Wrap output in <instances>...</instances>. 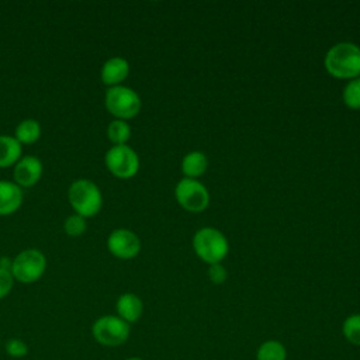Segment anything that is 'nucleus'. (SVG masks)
<instances>
[{
	"label": "nucleus",
	"mask_w": 360,
	"mask_h": 360,
	"mask_svg": "<svg viewBox=\"0 0 360 360\" xmlns=\"http://www.w3.org/2000/svg\"><path fill=\"white\" fill-rule=\"evenodd\" d=\"M22 190L14 181L0 180V215L14 214L22 204Z\"/></svg>",
	"instance_id": "f8f14e48"
},
{
	"label": "nucleus",
	"mask_w": 360,
	"mask_h": 360,
	"mask_svg": "<svg viewBox=\"0 0 360 360\" xmlns=\"http://www.w3.org/2000/svg\"><path fill=\"white\" fill-rule=\"evenodd\" d=\"M46 270V257L38 249H25L20 252L11 262V274L14 280L31 284L39 280Z\"/></svg>",
	"instance_id": "39448f33"
},
{
	"label": "nucleus",
	"mask_w": 360,
	"mask_h": 360,
	"mask_svg": "<svg viewBox=\"0 0 360 360\" xmlns=\"http://www.w3.org/2000/svg\"><path fill=\"white\" fill-rule=\"evenodd\" d=\"M4 349H6V353L10 357H14V359H21V357H25L28 354L27 343L22 339H18V338L8 339L6 342Z\"/></svg>",
	"instance_id": "4be33fe9"
},
{
	"label": "nucleus",
	"mask_w": 360,
	"mask_h": 360,
	"mask_svg": "<svg viewBox=\"0 0 360 360\" xmlns=\"http://www.w3.org/2000/svg\"><path fill=\"white\" fill-rule=\"evenodd\" d=\"M125 360H143V359H141V357H128Z\"/></svg>",
	"instance_id": "a878e982"
},
{
	"label": "nucleus",
	"mask_w": 360,
	"mask_h": 360,
	"mask_svg": "<svg viewBox=\"0 0 360 360\" xmlns=\"http://www.w3.org/2000/svg\"><path fill=\"white\" fill-rule=\"evenodd\" d=\"M104 104L107 111L115 117V120H129L138 115L142 107L141 97L135 90L128 86L108 87L104 96Z\"/></svg>",
	"instance_id": "20e7f679"
},
{
	"label": "nucleus",
	"mask_w": 360,
	"mask_h": 360,
	"mask_svg": "<svg viewBox=\"0 0 360 360\" xmlns=\"http://www.w3.org/2000/svg\"><path fill=\"white\" fill-rule=\"evenodd\" d=\"M107 136L112 145H127L131 138V127L124 120H112L107 127Z\"/></svg>",
	"instance_id": "a211bd4d"
},
{
	"label": "nucleus",
	"mask_w": 360,
	"mask_h": 360,
	"mask_svg": "<svg viewBox=\"0 0 360 360\" xmlns=\"http://www.w3.org/2000/svg\"><path fill=\"white\" fill-rule=\"evenodd\" d=\"M108 172L118 179H131L139 170L138 153L128 145H112L104 156Z\"/></svg>",
	"instance_id": "0eeeda50"
},
{
	"label": "nucleus",
	"mask_w": 360,
	"mask_h": 360,
	"mask_svg": "<svg viewBox=\"0 0 360 360\" xmlns=\"http://www.w3.org/2000/svg\"><path fill=\"white\" fill-rule=\"evenodd\" d=\"M22 146L10 135H0V167H10L21 159Z\"/></svg>",
	"instance_id": "2eb2a0df"
},
{
	"label": "nucleus",
	"mask_w": 360,
	"mask_h": 360,
	"mask_svg": "<svg viewBox=\"0 0 360 360\" xmlns=\"http://www.w3.org/2000/svg\"><path fill=\"white\" fill-rule=\"evenodd\" d=\"M174 197L179 205L188 212H202L210 205V193L197 179L183 177L176 184Z\"/></svg>",
	"instance_id": "6e6552de"
},
{
	"label": "nucleus",
	"mask_w": 360,
	"mask_h": 360,
	"mask_svg": "<svg viewBox=\"0 0 360 360\" xmlns=\"http://www.w3.org/2000/svg\"><path fill=\"white\" fill-rule=\"evenodd\" d=\"M256 360H287V349L280 340H264L256 350Z\"/></svg>",
	"instance_id": "f3484780"
},
{
	"label": "nucleus",
	"mask_w": 360,
	"mask_h": 360,
	"mask_svg": "<svg viewBox=\"0 0 360 360\" xmlns=\"http://www.w3.org/2000/svg\"><path fill=\"white\" fill-rule=\"evenodd\" d=\"M208 278H210L214 284H222V283L228 278L226 269H225L221 263L210 264V269H208Z\"/></svg>",
	"instance_id": "b1692460"
},
{
	"label": "nucleus",
	"mask_w": 360,
	"mask_h": 360,
	"mask_svg": "<svg viewBox=\"0 0 360 360\" xmlns=\"http://www.w3.org/2000/svg\"><path fill=\"white\" fill-rule=\"evenodd\" d=\"M87 228L86 224V218L79 215V214H72L69 215L65 222H63V231L69 235V236H80L84 233Z\"/></svg>",
	"instance_id": "412c9836"
},
{
	"label": "nucleus",
	"mask_w": 360,
	"mask_h": 360,
	"mask_svg": "<svg viewBox=\"0 0 360 360\" xmlns=\"http://www.w3.org/2000/svg\"><path fill=\"white\" fill-rule=\"evenodd\" d=\"M323 63L335 79L360 77V46L353 42H338L328 49Z\"/></svg>",
	"instance_id": "f257e3e1"
},
{
	"label": "nucleus",
	"mask_w": 360,
	"mask_h": 360,
	"mask_svg": "<svg viewBox=\"0 0 360 360\" xmlns=\"http://www.w3.org/2000/svg\"><path fill=\"white\" fill-rule=\"evenodd\" d=\"M42 170V162L37 156H21V159L14 165V183L20 187H31L39 181Z\"/></svg>",
	"instance_id": "9d476101"
},
{
	"label": "nucleus",
	"mask_w": 360,
	"mask_h": 360,
	"mask_svg": "<svg viewBox=\"0 0 360 360\" xmlns=\"http://www.w3.org/2000/svg\"><path fill=\"white\" fill-rule=\"evenodd\" d=\"M68 200L75 210L84 218L97 215L103 207V195L96 183L89 179H77L72 181L68 190Z\"/></svg>",
	"instance_id": "f03ea898"
},
{
	"label": "nucleus",
	"mask_w": 360,
	"mask_h": 360,
	"mask_svg": "<svg viewBox=\"0 0 360 360\" xmlns=\"http://www.w3.org/2000/svg\"><path fill=\"white\" fill-rule=\"evenodd\" d=\"M342 100L346 107L360 110V77L349 80L342 93Z\"/></svg>",
	"instance_id": "aec40b11"
},
{
	"label": "nucleus",
	"mask_w": 360,
	"mask_h": 360,
	"mask_svg": "<svg viewBox=\"0 0 360 360\" xmlns=\"http://www.w3.org/2000/svg\"><path fill=\"white\" fill-rule=\"evenodd\" d=\"M342 333L349 343L360 346V314H352L343 321Z\"/></svg>",
	"instance_id": "6ab92c4d"
},
{
	"label": "nucleus",
	"mask_w": 360,
	"mask_h": 360,
	"mask_svg": "<svg viewBox=\"0 0 360 360\" xmlns=\"http://www.w3.org/2000/svg\"><path fill=\"white\" fill-rule=\"evenodd\" d=\"M207 169H208V159L205 153L200 150L188 152L181 159V172L187 179H197L202 176Z\"/></svg>",
	"instance_id": "4468645a"
},
{
	"label": "nucleus",
	"mask_w": 360,
	"mask_h": 360,
	"mask_svg": "<svg viewBox=\"0 0 360 360\" xmlns=\"http://www.w3.org/2000/svg\"><path fill=\"white\" fill-rule=\"evenodd\" d=\"M11 262H13V260H10L8 257L3 256V257H0V267H1V269H6V270H10V269H11Z\"/></svg>",
	"instance_id": "393cba45"
},
{
	"label": "nucleus",
	"mask_w": 360,
	"mask_h": 360,
	"mask_svg": "<svg viewBox=\"0 0 360 360\" xmlns=\"http://www.w3.org/2000/svg\"><path fill=\"white\" fill-rule=\"evenodd\" d=\"M14 285V277L10 270L0 267V300L7 297Z\"/></svg>",
	"instance_id": "5701e85b"
},
{
	"label": "nucleus",
	"mask_w": 360,
	"mask_h": 360,
	"mask_svg": "<svg viewBox=\"0 0 360 360\" xmlns=\"http://www.w3.org/2000/svg\"><path fill=\"white\" fill-rule=\"evenodd\" d=\"M129 323L118 315H103L97 318L91 326V335L97 343L107 347H117L129 338Z\"/></svg>",
	"instance_id": "423d86ee"
},
{
	"label": "nucleus",
	"mask_w": 360,
	"mask_h": 360,
	"mask_svg": "<svg viewBox=\"0 0 360 360\" xmlns=\"http://www.w3.org/2000/svg\"><path fill=\"white\" fill-rule=\"evenodd\" d=\"M129 75V63L121 56H112L107 59L101 66V82L105 86H120Z\"/></svg>",
	"instance_id": "9b49d317"
},
{
	"label": "nucleus",
	"mask_w": 360,
	"mask_h": 360,
	"mask_svg": "<svg viewBox=\"0 0 360 360\" xmlns=\"http://www.w3.org/2000/svg\"><path fill=\"white\" fill-rule=\"evenodd\" d=\"M108 252L122 260H129L138 256L141 252V240L138 235L129 229H114L107 238Z\"/></svg>",
	"instance_id": "1a4fd4ad"
},
{
	"label": "nucleus",
	"mask_w": 360,
	"mask_h": 360,
	"mask_svg": "<svg viewBox=\"0 0 360 360\" xmlns=\"http://www.w3.org/2000/svg\"><path fill=\"white\" fill-rule=\"evenodd\" d=\"M41 136V125L37 120L32 118H27L22 120L21 122H18V125L15 127V132H14V138L22 145H28V143H34L39 139Z\"/></svg>",
	"instance_id": "dca6fc26"
},
{
	"label": "nucleus",
	"mask_w": 360,
	"mask_h": 360,
	"mask_svg": "<svg viewBox=\"0 0 360 360\" xmlns=\"http://www.w3.org/2000/svg\"><path fill=\"white\" fill-rule=\"evenodd\" d=\"M193 249L195 255L208 264L221 263L229 252L226 236L217 228L205 226L193 236Z\"/></svg>",
	"instance_id": "7ed1b4c3"
},
{
	"label": "nucleus",
	"mask_w": 360,
	"mask_h": 360,
	"mask_svg": "<svg viewBox=\"0 0 360 360\" xmlns=\"http://www.w3.org/2000/svg\"><path fill=\"white\" fill-rule=\"evenodd\" d=\"M115 309L121 319H124L127 323H134L142 316L143 302L136 294L124 292L118 297Z\"/></svg>",
	"instance_id": "ddd939ff"
}]
</instances>
